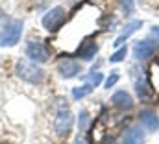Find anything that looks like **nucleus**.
<instances>
[{
  "instance_id": "nucleus-1",
  "label": "nucleus",
  "mask_w": 159,
  "mask_h": 144,
  "mask_svg": "<svg viewBox=\"0 0 159 144\" xmlns=\"http://www.w3.org/2000/svg\"><path fill=\"white\" fill-rule=\"evenodd\" d=\"M15 72H17V76L20 79H24V81H28L32 85H39V83H43V79H44V70L41 69L37 63L28 61V59L17 61Z\"/></svg>"
},
{
  "instance_id": "nucleus-2",
  "label": "nucleus",
  "mask_w": 159,
  "mask_h": 144,
  "mask_svg": "<svg viewBox=\"0 0 159 144\" xmlns=\"http://www.w3.org/2000/svg\"><path fill=\"white\" fill-rule=\"evenodd\" d=\"M22 20L19 19H9L2 30H0V46L6 48V46H15L19 41H20V35H22Z\"/></svg>"
},
{
  "instance_id": "nucleus-3",
  "label": "nucleus",
  "mask_w": 159,
  "mask_h": 144,
  "mask_svg": "<svg viewBox=\"0 0 159 144\" xmlns=\"http://www.w3.org/2000/svg\"><path fill=\"white\" fill-rule=\"evenodd\" d=\"M65 20H67V11H65V7L56 6V7H52V9L43 17V28H44L48 34H56V32L65 24Z\"/></svg>"
},
{
  "instance_id": "nucleus-4",
  "label": "nucleus",
  "mask_w": 159,
  "mask_h": 144,
  "mask_svg": "<svg viewBox=\"0 0 159 144\" xmlns=\"http://www.w3.org/2000/svg\"><path fill=\"white\" fill-rule=\"evenodd\" d=\"M50 48L41 41H30L26 44V57L34 63H46L50 59Z\"/></svg>"
},
{
  "instance_id": "nucleus-5",
  "label": "nucleus",
  "mask_w": 159,
  "mask_h": 144,
  "mask_svg": "<svg viewBox=\"0 0 159 144\" xmlns=\"http://www.w3.org/2000/svg\"><path fill=\"white\" fill-rule=\"evenodd\" d=\"M72 126H74V116L69 109H61L57 111L56 118H54V129L59 137H67L70 131H72Z\"/></svg>"
},
{
  "instance_id": "nucleus-6",
  "label": "nucleus",
  "mask_w": 159,
  "mask_h": 144,
  "mask_svg": "<svg viewBox=\"0 0 159 144\" xmlns=\"http://www.w3.org/2000/svg\"><path fill=\"white\" fill-rule=\"evenodd\" d=\"M157 50V43H152V41H135L133 44V57L137 61H146L150 56H154V52Z\"/></svg>"
},
{
  "instance_id": "nucleus-7",
  "label": "nucleus",
  "mask_w": 159,
  "mask_h": 144,
  "mask_svg": "<svg viewBox=\"0 0 159 144\" xmlns=\"http://www.w3.org/2000/svg\"><path fill=\"white\" fill-rule=\"evenodd\" d=\"M57 72L61 74V78L70 79V78H74L78 72H81V67H80V63L76 59H61V61L57 63Z\"/></svg>"
},
{
  "instance_id": "nucleus-8",
  "label": "nucleus",
  "mask_w": 159,
  "mask_h": 144,
  "mask_svg": "<svg viewBox=\"0 0 159 144\" xmlns=\"http://www.w3.org/2000/svg\"><path fill=\"white\" fill-rule=\"evenodd\" d=\"M96 52H98V44H96V41H94V39H85V41H81V44L78 46L76 56L81 57L83 61H91V59L96 56Z\"/></svg>"
},
{
  "instance_id": "nucleus-9",
  "label": "nucleus",
  "mask_w": 159,
  "mask_h": 144,
  "mask_svg": "<svg viewBox=\"0 0 159 144\" xmlns=\"http://www.w3.org/2000/svg\"><path fill=\"white\" fill-rule=\"evenodd\" d=\"M111 102H113V106L120 111H129V109L133 107V98H131V94L129 92H126V91H117L113 96H111Z\"/></svg>"
},
{
  "instance_id": "nucleus-10",
  "label": "nucleus",
  "mask_w": 159,
  "mask_h": 144,
  "mask_svg": "<svg viewBox=\"0 0 159 144\" xmlns=\"http://www.w3.org/2000/svg\"><path fill=\"white\" fill-rule=\"evenodd\" d=\"M139 122H141V126L144 128V129H148V131H157L159 129V116L154 113V111H143L141 115H139Z\"/></svg>"
},
{
  "instance_id": "nucleus-11",
  "label": "nucleus",
  "mask_w": 159,
  "mask_h": 144,
  "mask_svg": "<svg viewBox=\"0 0 159 144\" xmlns=\"http://www.w3.org/2000/svg\"><path fill=\"white\" fill-rule=\"evenodd\" d=\"M146 137L141 128H129L124 133V144H144Z\"/></svg>"
},
{
  "instance_id": "nucleus-12",
  "label": "nucleus",
  "mask_w": 159,
  "mask_h": 144,
  "mask_svg": "<svg viewBox=\"0 0 159 144\" xmlns=\"http://www.w3.org/2000/svg\"><path fill=\"white\" fill-rule=\"evenodd\" d=\"M141 26H143V22H141V20H131V22H128V24L124 26V32H122V34H120V35L117 37V39H115V43H113V44L120 48V46L124 44V41H126L128 37L131 35L133 32H137V30H139Z\"/></svg>"
},
{
  "instance_id": "nucleus-13",
  "label": "nucleus",
  "mask_w": 159,
  "mask_h": 144,
  "mask_svg": "<svg viewBox=\"0 0 159 144\" xmlns=\"http://www.w3.org/2000/svg\"><path fill=\"white\" fill-rule=\"evenodd\" d=\"M93 85L91 83H85V85H81V87H74L72 89V98L74 100H81V98H85V96H89L91 92H93Z\"/></svg>"
},
{
  "instance_id": "nucleus-14",
  "label": "nucleus",
  "mask_w": 159,
  "mask_h": 144,
  "mask_svg": "<svg viewBox=\"0 0 159 144\" xmlns=\"http://www.w3.org/2000/svg\"><path fill=\"white\" fill-rule=\"evenodd\" d=\"M135 91H137V94L141 96V98H144V96H148L150 92H152V89H150V85L141 78V79H137L135 81Z\"/></svg>"
},
{
  "instance_id": "nucleus-15",
  "label": "nucleus",
  "mask_w": 159,
  "mask_h": 144,
  "mask_svg": "<svg viewBox=\"0 0 159 144\" xmlns=\"http://www.w3.org/2000/svg\"><path fill=\"white\" fill-rule=\"evenodd\" d=\"M126 54H128V46L124 44V46H120L119 50L109 57V61L111 63H120V61H124V57H126Z\"/></svg>"
},
{
  "instance_id": "nucleus-16",
  "label": "nucleus",
  "mask_w": 159,
  "mask_h": 144,
  "mask_svg": "<svg viewBox=\"0 0 159 144\" xmlns=\"http://www.w3.org/2000/svg\"><path fill=\"white\" fill-rule=\"evenodd\" d=\"M83 79H87L93 87H98V85H100V81L104 79V76H102V72H93V74L83 76Z\"/></svg>"
},
{
  "instance_id": "nucleus-17",
  "label": "nucleus",
  "mask_w": 159,
  "mask_h": 144,
  "mask_svg": "<svg viewBox=\"0 0 159 144\" xmlns=\"http://www.w3.org/2000/svg\"><path fill=\"white\" fill-rule=\"evenodd\" d=\"M152 85L159 89V63L152 65Z\"/></svg>"
},
{
  "instance_id": "nucleus-18",
  "label": "nucleus",
  "mask_w": 159,
  "mask_h": 144,
  "mask_svg": "<svg viewBox=\"0 0 159 144\" xmlns=\"http://www.w3.org/2000/svg\"><path fill=\"white\" fill-rule=\"evenodd\" d=\"M133 7H135V0H122V9L126 15H131Z\"/></svg>"
},
{
  "instance_id": "nucleus-19",
  "label": "nucleus",
  "mask_w": 159,
  "mask_h": 144,
  "mask_svg": "<svg viewBox=\"0 0 159 144\" xmlns=\"http://www.w3.org/2000/svg\"><path fill=\"white\" fill-rule=\"evenodd\" d=\"M119 79H120V76H119V74H117V72H111V74H109V78L106 79V89L113 87V85H115V83H117Z\"/></svg>"
},
{
  "instance_id": "nucleus-20",
  "label": "nucleus",
  "mask_w": 159,
  "mask_h": 144,
  "mask_svg": "<svg viewBox=\"0 0 159 144\" xmlns=\"http://www.w3.org/2000/svg\"><path fill=\"white\" fill-rule=\"evenodd\" d=\"M87 120H89V115H87V111H81V113H80V129H85V126H87Z\"/></svg>"
},
{
  "instance_id": "nucleus-21",
  "label": "nucleus",
  "mask_w": 159,
  "mask_h": 144,
  "mask_svg": "<svg viewBox=\"0 0 159 144\" xmlns=\"http://www.w3.org/2000/svg\"><path fill=\"white\" fill-rule=\"evenodd\" d=\"M150 34H152V37H154V39H156V41L159 43V26H152Z\"/></svg>"
},
{
  "instance_id": "nucleus-22",
  "label": "nucleus",
  "mask_w": 159,
  "mask_h": 144,
  "mask_svg": "<svg viewBox=\"0 0 159 144\" xmlns=\"http://www.w3.org/2000/svg\"><path fill=\"white\" fill-rule=\"evenodd\" d=\"M76 144H83V142H81V141H78V142H76Z\"/></svg>"
}]
</instances>
